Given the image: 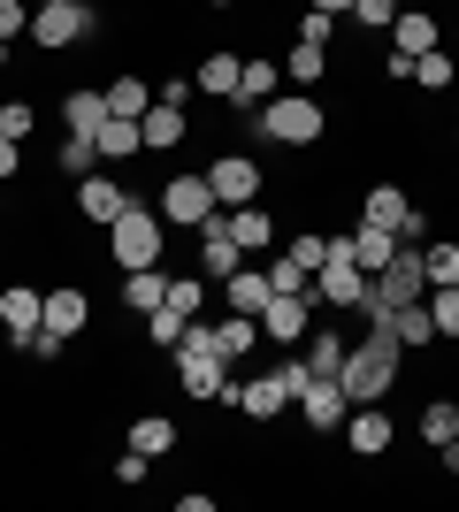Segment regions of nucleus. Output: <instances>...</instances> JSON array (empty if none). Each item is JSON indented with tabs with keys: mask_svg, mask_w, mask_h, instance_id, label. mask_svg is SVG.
Segmentation results:
<instances>
[{
	"mask_svg": "<svg viewBox=\"0 0 459 512\" xmlns=\"http://www.w3.org/2000/svg\"><path fill=\"white\" fill-rule=\"evenodd\" d=\"M398 352H406V344H398L391 329H375L368 344H345V367H337V383H345L352 406H375V398L398 383Z\"/></svg>",
	"mask_w": 459,
	"mask_h": 512,
	"instance_id": "obj_1",
	"label": "nucleus"
},
{
	"mask_svg": "<svg viewBox=\"0 0 459 512\" xmlns=\"http://www.w3.org/2000/svg\"><path fill=\"white\" fill-rule=\"evenodd\" d=\"M108 253L123 260V276H131V268H153V260H161V207H123L108 222Z\"/></svg>",
	"mask_w": 459,
	"mask_h": 512,
	"instance_id": "obj_2",
	"label": "nucleus"
},
{
	"mask_svg": "<svg viewBox=\"0 0 459 512\" xmlns=\"http://www.w3.org/2000/svg\"><path fill=\"white\" fill-rule=\"evenodd\" d=\"M322 107L306 100V92H291V100H268L261 115H253V130H261V138H276V146H314V138H322Z\"/></svg>",
	"mask_w": 459,
	"mask_h": 512,
	"instance_id": "obj_3",
	"label": "nucleus"
},
{
	"mask_svg": "<svg viewBox=\"0 0 459 512\" xmlns=\"http://www.w3.org/2000/svg\"><path fill=\"white\" fill-rule=\"evenodd\" d=\"M368 299V268L352 260L345 237H329V260L314 268V306H360Z\"/></svg>",
	"mask_w": 459,
	"mask_h": 512,
	"instance_id": "obj_4",
	"label": "nucleus"
},
{
	"mask_svg": "<svg viewBox=\"0 0 459 512\" xmlns=\"http://www.w3.org/2000/svg\"><path fill=\"white\" fill-rule=\"evenodd\" d=\"M31 39H39V46L92 39V8H85V0H39V8H31Z\"/></svg>",
	"mask_w": 459,
	"mask_h": 512,
	"instance_id": "obj_5",
	"label": "nucleus"
},
{
	"mask_svg": "<svg viewBox=\"0 0 459 512\" xmlns=\"http://www.w3.org/2000/svg\"><path fill=\"white\" fill-rule=\"evenodd\" d=\"M207 214H215L207 176H169V184H161V222H169V230H199Z\"/></svg>",
	"mask_w": 459,
	"mask_h": 512,
	"instance_id": "obj_6",
	"label": "nucleus"
},
{
	"mask_svg": "<svg viewBox=\"0 0 459 512\" xmlns=\"http://www.w3.org/2000/svg\"><path fill=\"white\" fill-rule=\"evenodd\" d=\"M360 222L391 230L398 245H421V207H414L406 192H398V184H375V192H368V214H360Z\"/></svg>",
	"mask_w": 459,
	"mask_h": 512,
	"instance_id": "obj_7",
	"label": "nucleus"
},
{
	"mask_svg": "<svg viewBox=\"0 0 459 512\" xmlns=\"http://www.w3.org/2000/svg\"><path fill=\"white\" fill-rule=\"evenodd\" d=\"M306 329H314V283H306V291H276V299L261 306V337L291 344V337H306Z\"/></svg>",
	"mask_w": 459,
	"mask_h": 512,
	"instance_id": "obj_8",
	"label": "nucleus"
},
{
	"mask_svg": "<svg viewBox=\"0 0 459 512\" xmlns=\"http://www.w3.org/2000/svg\"><path fill=\"white\" fill-rule=\"evenodd\" d=\"M39 321H46V291H31V283H8V291H0V329H8L16 352L39 337Z\"/></svg>",
	"mask_w": 459,
	"mask_h": 512,
	"instance_id": "obj_9",
	"label": "nucleus"
},
{
	"mask_svg": "<svg viewBox=\"0 0 459 512\" xmlns=\"http://www.w3.org/2000/svg\"><path fill=\"white\" fill-rule=\"evenodd\" d=\"M207 192H215V207H253V192H261V169H253L245 153H222L215 169H207Z\"/></svg>",
	"mask_w": 459,
	"mask_h": 512,
	"instance_id": "obj_10",
	"label": "nucleus"
},
{
	"mask_svg": "<svg viewBox=\"0 0 459 512\" xmlns=\"http://www.w3.org/2000/svg\"><path fill=\"white\" fill-rule=\"evenodd\" d=\"M123 207H138L131 192H123V184H115L108 169H92V176H77V214H85V222H100V230H108L115 214Z\"/></svg>",
	"mask_w": 459,
	"mask_h": 512,
	"instance_id": "obj_11",
	"label": "nucleus"
},
{
	"mask_svg": "<svg viewBox=\"0 0 459 512\" xmlns=\"http://www.w3.org/2000/svg\"><path fill=\"white\" fill-rule=\"evenodd\" d=\"M245 253H238V237H230V214H207L199 222V276H238Z\"/></svg>",
	"mask_w": 459,
	"mask_h": 512,
	"instance_id": "obj_12",
	"label": "nucleus"
},
{
	"mask_svg": "<svg viewBox=\"0 0 459 512\" xmlns=\"http://www.w3.org/2000/svg\"><path fill=\"white\" fill-rule=\"evenodd\" d=\"M299 413H306V428H345L352 398H345V383H337V375H314V383L299 390Z\"/></svg>",
	"mask_w": 459,
	"mask_h": 512,
	"instance_id": "obj_13",
	"label": "nucleus"
},
{
	"mask_svg": "<svg viewBox=\"0 0 459 512\" xmlns=\"http://www.w3.org/2000/svg\"><path fill=\"white\" fill-rule=\"evenodd\" d=\"M345 428H352V451H368V459H375V451H391V436H398V421L383 406H352Z\"/></svg>",
	"mask_w": 459,
	"mask_h": 512,
	"instance_id": "obj_14",
	"label": "nucleus"
},
{
	"mask_svg": "<svg viewBox=\"0 0 459 512\" xmlns=\"http://www.w3.org/2000/svg\"><path fill=\"white\" fill-rule=\"evenodd\" d=\"M85 314H92V299L62 283V291H46V321H39V329H54V337H77V329H85Z\"/></svg>",
	"mask_w": 459,
	"mask_h": 512,
	"instance_id": "obj_15",
	"label": "nucleus"
},
{
	"mask_svg": "<svg viewBox=\"0 0 459 512\" xmlns=\"http://www.w3.org/2000/svg\"><path fill=\"white\" fill-rule=\"evenodd\" d=\"M345 245H352V260H360L368 276H383V268L398 260V237H391V230H375V222H360V230H352Z\"/></svg>",
	"mask_w": 459,
	"mask_h": 512,
	"instance_id": "obj_16",
	"label": "nucleus"
},
{
	"mask_svg": "<svg viewBox=\"0 0 459 512\" xmlns=\"http://www.w3.org/2000/svg\"><path fill=\"white\" fill-rule=\"evenodd\" d=\"M138 138H146L153 153H169L176 138H184V107H169V100H153L146 115H138Z\"/></svg>",
	"mask_w": 459,
	"mask_h": 512,
	"instance_id": "obj_17",
	"label": "nucleus"
},
{
	"mask_svg": "<svg viewBox=\"0 0 459 512\" xmlns=\"http://www.w3.org/2000/svg\"><path fill=\"white\" fill-rule=\"evenodd\" d=\"M291 398H284V383L276 375H253V383H238V413H253V421H276Z\"/></svg>",
	"mask_w": 459,
	"mask_h": 512,
	"instance_id": "obj_18",
	"label": "nucleus"
},
{
	"mask_svg": "<svg viewBox=\"0 0 459 512\" xmlns=\"http://www.w3.org/2000/svg\"><path fill=\"white\" fill-rule=\"evenodd\" d=\"M391 39H398V54H429V46H437V16L398 8V16H391Z\"/></svg>",
	"mask_w": 459,
	"mask_h": 512,
	"instance_id": "obj_19",
	"label": "nucleus"
},
{
	"mask_svg": "<svg viewBox=\"0 0 459 512\" xmlns=\"http://www.w3.org/2000/svg\"><path fill=\"white\" fill-rule=\"evenodd\" d=\"M131 153H146V138H138V123L131 115H108V123H100V161H131Z\"/></svg>",
	"mask_w": 459,
	"mask_h": 512,
	"instance_id": "obj_20",
	"label": "nucleus"
},
{
	"mask_svg": "<svg viewBox=\"0 0 459 512\" xmlns=\"http://www.w3.org/2000/svg\"><path fill=\"white\" fill-rule=\"evenodd\" d=\"M230 100L245 107V115H261L268 100H276V62H245V77H238V92Z\"/></svg>",
	"mask_w": 459,
	"mask_h": 512,
	"instance_id": "obj_21",
	"label": "nucleus"
},
{
	"mask_svg": "<svg viewBox=\"0 0 459 512\" xmlns=\"http://www.w3.org/2000/svg\"><path fill=\"white\" fill-rule=\"evenodd\" d=\"M62 123L85 130V138H100V123H108V92H69V100H62Z\"/></svg>",
	"mask_w": 459,
	"mask_h": 512,
	"instance_id": "obj_22",
	"label": "nucleus"
},
{
	"mask_svg": "<svg viewBox=\"0 0 459 512\" xmlns=\"http://www.w3.org/2000/svg\"><path fill=\"white\" fill-rule=\"evenodd\" d=\"M253 344H261V314H230L215 329V352H222V360H245Z\"/></svg>",
	"mask_w": 459,
	"mask_h": 512,
	"instance_id": "obj_23",
	"label": "nucleus"
},
{
	"mask_svg": "<svg viewBox=\"0 0 459 512\" xmlns=\"http://www.w3.org/2000/svg\"><path fill=\"white\" fill-rule=\"evenodd\" d=\"M192 77H199V92L230 100V92H238V77H245V62H238V54H207V62H199Z\"/></svg>",
	"mask_w": 459,
	"mask_h": 512,
	"instance_id": "obj_24",
	"label": "nucleus"
},
{
	"mask_svg": "<svg viewBox=\"0 0 459 512\" xmlns=\"http://www.w3.org/2000/svg\"><path fill=\"white\" fill-rule=\"evenodd\" d=\"M268 299H276V291H268V268H238V276H230V314H261Z\"/></svg>",
	"mask_w": 459,
	"mask_h": 512,
	"instance_id": "obj_25",
	"label": "nucleus"
},
{
	"mask_svg": "<svg viewBox=\"0 0 459 512\" xmlns=\"http://www.w3.org/2000/svg\"><path fill=\"white\" fill-rule=\"evenodd\" d=\"M391 337L406 344V352H421V344L437 337V321H429V299H414V306H398V314H391Z\"/></svg>",
	"mask_w": 459,
	"mask_h": 512,
	"instance_id": "obj_26",
	"label": "nucleus"
},
{
	"mask_svg": "<svg viewBox=\"0 0 459 512\" xmlns=\"http://www.w3.org/2000/svg\"><path fill=\"white\" fill-rule=\"evenodd\" d=\"M230 237H238V253H261L268 237H276V222L261 207H230Z\"/></svg>",
	"mask_w": 459,
	"mask_h": 512,
	"instance_id": "obj_27",
	"label": "nucleus"
},
{
	"mask_svg": "<svg viewBox=\"0 0 459 512\" xmlns=\"http://www.w3.org/2000/svg\"><path fill=\"white\" fill-rule=\"evenodd\" d=\"M54 161H62L69 176H92V169H100V138H85V130H69L62 146H54Z\"/></svg>",
	"mask_w": 459,
	"mask_h": 512,
	"instance_id": "obj_28",
	"label": "nucleus"
},
{
	"mask_svg": "<svg viewBox=\"0 0 459 512\" xmlns=\"http://www.w3.org/2000/svg\"><path fill=\"white\" fill-rule=\"evenodd\" d=\"M123 299H131L138 314H153V306L169 299V276H161V268H131V283H123Z\"/></svg>",
	"mask_w": 459,
	"mask_h": 512,
	"instance_id": "obj_29",
	"label": "nucleus"
},
{
	"mask_svg": "<svg viewBox=\"0 0 459 512\" xmlns=\"http://www.w3.org/2000/svg\"><path fill=\"white\" fill-rule=\"evenodd\" d=\"M146 107H153L146 77H115V85H108V115H131V123H138V115H146Z\"/></svg>",
	"mask_w": 459,
	"mask_h": 512,
	"instance_id": "obj_30",
	"label": "nucleus"
},
{
	"mask_svg": "<svg viewBox=\"0 0 459 512\" xmlns=\"http://www.w3.org/2000/svg\"><path fill=\"white\" fill-rule=\"evenodd\" d=\"M146 329H153V344L169 352V344H184V329H192V314H184V306H169V299H161V306H153V314H146Z\"/></svg>",
	"mask_w": 459,
	"mask_h": 512,
	"instance_id": "obj_31",
	"label": "nucleus"
},
{
	"mask_svg": "<svg viewBox=\"0 0 459 512\" xmlns=\"http://www.w3.org/2000/svg\"><path fill=\"white\" fill-rule=\"evenodd\" d=\"M176 444V428L161 421V413H146V421H131V451H146V459H161V451Z\"/></svg>",
	"mask_w": 459,
	"mask_h": 512,
	"instance_id": "obj_32",
	"label": "nucleus"
},
{
	"mask_svg": "<svg viewBox=\"0 0 459 512\" xmlns=\"http://www.w3.org/2000/svg\"><path fill=\"white\" fill-rule=\"evenodd\" d=\"M284 69H291V85H299V92H306V85H322L329 46H291V62H284Z\"/></svg>",
	"mask_w": 459,
	"mask_h": 512,
	"instance_id": "obj_33",
	"label": "nucleus"
},
{
	"mask_svg": "<svg viewBox=\"0 0 459 512\" xmlns=\"http://www.w3.org/2000/svg\"><path fill=\"white\" fill-rule=\"evenodd\" d=\"M429 321H437V337H459V283H437V291H429Z\"/></svg>",
	"mask_w": 459,
	"mask_h": 512,
	"instance_id": "obj_34",
	"label": "nucleus"
},
{
	"mask_svg": "<svg viewBox=\"0 0 459 512\" xmlns=\"http://www.w3.org/2000/svg\"><path fill=\"white\" fill-rule=\"evenodd\" d=\"M306 367H314V375H337V367H345V337H337V329H322V337L306 344Z\"/></svg>",
	"mask_w": 459,
	"mask_h": 512,
	"instance_id": "obj_35",
	"label": "nucleus"
},
{
	"mask_svg": "<svg viewBox=\"0 0 459 512\" xmlns=\"http://www.w3.org/2000/svg\"><path fill=\"white\" fill-rule=\"evenodd\" d=\"M421 436H429V444H452V436H459V406H452V398H437V406L421 413Z\"/></svg>",
	"mask_w": 459,
	"mask_h": 512,
	"instance_id": "obj_36",
	"label": "nucleus"
},
{
	"mask_svg": "<svg viewBox=\"0 0 459 512\" xmlns=\"http://www.w3.org/2000/svg\"><path fill=\"white\" fill-rule=\"evenodd\" d=\"M421 276H429V291H437V283H459V245H429V253H421Z\"/></svg>",
	"mask_w": 459,
	"mask_h": 512,
	"instance_id": "obj_37",
	"label": "nucleus"
},
{
	"mask_svg": "<svg viewBox=\"0 0 459 512\" xmlns=\"http://www.w3.org/2000/svg\"><path fill=\"white\" fill-rule=\"evenodd\" d=\"M414 85H429V92H444V85H452V62H444V46L414 54Z\"/></svg>",
	"mask_w": 459,
	"mask_h": 512,
	"instance_id": "obj_38",
	"label": "nucleus"
},
{
	"mask_svg": "<svg viewBox=\"0 0 459 512\" xmlns=\"http://www.w3.org/2000/svg\"><path fill=\"white\" fill-rule=\"evenodd\" d=\"M31 130H39V115H31V100H8V107H0V138H16V146H23Z\"/></svg>",
	"mask_w": 459,
	"mask_h": 512,
	"instance_id": "obj_39",
	"label": "nucleus"
},
{
	"mask_svg": "<svg viewBox=\"0 0 459 512\" xmlns=\"http://www.w3.org/2000/svg\"><path fill=\"white\" fill-rule=\"evenodd\" d=\"M329 31H337L329 8H306V16H299V46H329Z\"/></svg>",
	"mask_w": 459,
	"mask_h": 512,
	"instance_id": "obj_40",
	"label": "nucleus"
},
{
	"mask_svg": "<svg viewBox=\"0 0 459 512\" xmlns=\"http://www.w3.org/2000/svg\"><path fill=\"white\" fill-rule=\"evenodd\" d=\"M306 283H314V276H306V268H299V260H276V268H268V291H306Z\"/></svg>",
	"mask_w": 459,
	"mask_h": 512,
	"instance_id": "obj_41",
	"label": "nucleus"
},
{
	"mask_svg": "<svg viewBox=\"0 0 459 512\" xmlns=\"http://www.w3.org/2000/svg\"><path fill=\"white\" fill-rule=\"evenodd\" d=\"M352 16L368 23V31H391V16H398V0H352Z\"/></svg>",
	"mask_w": 459,
	"mask_h": 512,
	"instance_id": "obj_42",
	"label": "nucleus"
},
{
	"mask_svg": "<svg viewBox=\"0 0 459 512\" xmlns=\"http://www.w3.org/2000/svg\"><path fill=\"white\" fill-rule=\"evenodd\" d=\"M291 260H299L306 276H314V268L329 260V237H291Z\"/></svg>",
	"mask_w": 459,
	"mask_h": 512,
	"instance_id": "obj_43",
	"label": "nucleus"
},
{
	"mask_svg": "<svg viewBox=\"0 0 459 512\" xmlns=\"http://www.w3.org/2000/svg\"><path fill=\"white\" fill-rule=\"evenodd\" d=\"M268 375H276V383H284V398H299V390L314 383V367H306V360H284V367H268Z\"/></svg>",
	"mask_w": 459,
	"mask_h": 512,
	"instance_id": "obj_44",
	"label": "nucleus"
},
{
	"mask_svg": "<svg viewBox=\"0 0 459 512\" xmlns=\"http://www.w3.org/2000/svg\"><path fill=\"white\" fill-rule=\"evenodd\" d=\"M16 31H31V8H23V0H0V39H16Z\"/></svg>",
	"mask_w": 459,
	"mask_h": 512,
	"instance_id": "obj_45",
	"label": "nucleus"
},
{
	"mask_svg": "<svg viewBox=\"0 0 459 512\" xmlns=\"http://www.w3.org/2000/svg\"><path fill=\"white\" fill-rule=\"evenodd\" d=\"M146 467H153L146 451H123V459H115V482H131V490H138V482H146Z\"/></svg>",
	"mask_w": 459,
	"mask_h": 512,
	"instance_id": "obj_46",
	"label": "nucleus"
},
{
	"mask_svg": "<svg viewBox=\"0 0 459 512\" xmlns=\"http://www.w3.org/2000/svg\"><path fill=\"white\" fill-rule=\"evenodd\" d=\"M62 344H69V337H54V329H39V337L23 344V352H31V360H62Z\"/></svg>",
	"mask_w": 459,
	"mask_h": 512,
	"instance_id": "obj_47",
	"label": "nucleus"
},
{
	"mask_svg": "<svg viewBox=\"0 0 459 512\" xmlns=\"http://www.w3.org/2000/svg\"><path fill=\"white\" fill-rule=\"evenodd\" d=\"M16 161H23V146H16V138H0V184L16 176Z\"/></svg>",
	"mask_w": 459,
	"mask_h": 512,
	"instance_id": "obj_48",
	"label": "nucleus"
},
{
	"mask_svg": "<svg viewBox=\"0 0 459 512\" xmlns=\"http://www.w3.org/2000/svg\"><path fill=\"white\" fill-rule=\"evenodd\" d=\"M444 451V474H459V436H452V444H437Z\"/></svg>",
	"mask_w": 459,
	"mask_h": 512,
	"instance_id": "obj_49",
	"label": "nucleus"
},
{
	"mask_svg": "<svg viewBox=\"0 0 459 512\" xmlns=\"http://www.w3.org/2000/svg\"><path fill=\"white\" fill-rule=\"evenodd\" d=\"M306 8H329V16H352V0H306Z\"/></svg>",
	"mask_w": 459,
	"mask_h": 512,
	"instance_id": "obj_50",
	"label": "nucleus"
},
{
	"mask_svg": "<svg viewBox=\"0 0 459 512\" xmlns=\"http://www.w3.org/2000/svg\"><path fill=\"white\" fill-rule=\"evenodd\" d=\"M0 69H8V39H0Z\"/></svg>",
	"mask_w": 459,
	"mask_h": 512,
	"instance_id": "obj_51",
	"label": "nucleus"
},
{
	"mask_svg": "<svg viewBox=\"0 0 459 512\" xmlns=\"http://www.w3.org/2000/svg\"><path fill=\"white\" fill-rule=\"evenodd\" d=\"M207 8H230V0H207Z\"/></svg>",
	"mask_w": 459,
	"mask_h": 512,
	"instance_id": "obj_52",
	"label": "nucleus"
},
{
	"mask_svg": "<svg viewBox=\"0 0 459 512\" xmlns=\"http://www.w3.org/2000/svg\"><path fill=\"white\" fill-rule=\"evenodd\" d=\"M452 146H459V123H452Z\"/></svg>",
	"mask_w": 459,
	"mask_h": 512,
	"instance_id": "obj_53",
	"label": "nucleus"
},
{
	"mask_svg": "<svg viewBox=\"0 0 459 512\" xmlns=\"http://www.w3.org/2000/svg\"><path fill=\"white\" fill-rule=\"evenodd\" d=\"M85 8H92V0H85Z\"/></svg>",
	"mask_w": 459,
	"mask_h": 512,
	"instance_id": "obj_54",
	"label": "nucleus"
}]
</instances>
